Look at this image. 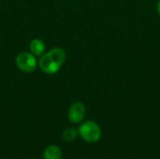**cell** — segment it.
I'll return each instance as SVG.
<instances>
[{
    "label": "cell",
    "instance_id": "1",
    "mask_svg": "<svg viewBox=\"0 0 160 159\" xmlns=\"http://www.w3.org/2000/svg\"><path fill=\"white\" fill-rule=\"evenodd\" d=\"M66 60V52L61 48H54L42 54L38 61L39 68L46 74L52 75L59 71Z\"/></svg>",
    "mask_w": 160,
    "mask_h": 159
},
{
    "label": "cell",
    "instance_id": "6",
    "mask_svg": "<svg viewBox=\"0 0 160 159\" xmlns=\"http://www.w3.org/2000/svg\"><path fill=\"white\" fill-rule=\"evenodd\" d=\"M30 51L31 53L35 56H41L45 51V44L40 39H33L30 43Z\"/></svg>",
    "mask_w": 160,
    "mask_h": 159
},
{
    "label": "cell",
    "instance_id": "7",
    "mask_svg": "<svg viewBox=\"0 0 160 159\" xmlns=\"http://www.w3.org/2000/svg\"><path fill=\"white\" fill-rule=\"evenodd\" d=\"M78 132L74 128H68L63 132V139L66 142H73L76 140Z\"/></svg>",
    "mask_w": 160,
    "mask_h": 159
},
{
    "label": "cell",
    "instance_id": "3",
    "mask_svg": "<svg viewBox=\"0 0 160 159\" xmlns=\"http://www.w3.org/2000/svg\"><path fill=\"white\" fill-rule=\"evenodd\" d=\"M16 64L19 69L25 73L33 72L38 66L36 56L30 52H20L16 57Z\"/></svg>",
    "mask_w": 160,
    "mask_h": 159
},
{
    "label": "cell",
    "instance_id": "8",
    "mask_svg": "<svg viewBox=\"0 0 160 159\" xmlns=\"http://www.w3.org/2000/svg\"><path fill=\"white\" fill-rule=\"evenodd\" d=\"M158 14H159L160 16V0L159 2H158Z\"/></svg>",
    "mask_w": 160,
    "mask_h": 159
},
{
    "label": "cell",
    "instance_id": "2",
    "mask_svg": "<svg viewBox=\"0 0 160 159\" xmlns=\"http://www.w3.org/2000/svg\"><path fill=\"white\" fill-rule=\"evenodd\" d=\"M78 133L83 141L89 143H95L98 142L101 137V129L94 121H86L82 123L79 127Z\"/></svg>",
    "mask_w": 160,
    "mask_h": 159
},
{
    "label": "cell",
    "instance_id": "4",
    "mask_svg": "<svg viewBox=\"0 0 160 159\" xmlns=\"http://www.w3.org/2000/svg\"><path fill=\"white\" fill-rule=\"evenodd\" d=\"M68 119L73 124L81 123L84 116H85V107L82 102H75L73 103L69 109L68 113Z\"/></svg>",
    "mask_w": 160,
    "mask_h": 159
},
{
    "label": "cell",
    "instance_id": "5",
    "mask_svg": "<svg viewBox=\"0 0 160 159\" xmlns=\"http://www.w3.org/2000/svg\"><path fill=\"white\" fill-rule=\"evenodd\" d=\"M43 159H62V151L56 145H50L44 151Z\"/></svg>",
    "mask_w": 160,
    "mask_h": 159
}]
</instances>
